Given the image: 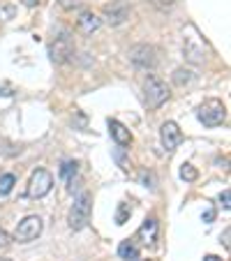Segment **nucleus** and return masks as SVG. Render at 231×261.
Instances as JSON below:
<instances>
[{
  "label": "nucleus",
  "mask_w": 231,
  "mask_h": 261,
  "mask_svg": "<svg viewBox=\"0 0 231 261\" xmlns=\"http://www.w3.org/2000/svg\"><path fill=\"white\" fill-rule=\"evenodd\" d=\"M192 79H194V74H192L190 69L178 67L176 72H173V84L176 86H187V84H192Z\"/></svg>",
  "instance_id": "nucleus-16"
},
{
  "label": "nucleus",
  "mask_w": 231,
  "mask_h": 261,
  "mask_svg": "<svg viewBox=\"0 0 231 261\" xmlns=\"http://www.w3.org/2000/svg\"><path fill=\"white\" fill-rule=\"evenodd\" d=\"M143 261H152V259H143Z\"/></svg>",
  "instance_id": "nucleus-31"
},
{
  "label": "nucleus",
  "mask_w": 231,
  "mask_h": 261,
  "mask_svg": "<svg viewBox=\"0 0 231 261\" xmlns=\"http://www.w3.org/2000/svg\"><path fill=\"white\" fill-rule=\"evenodd\" d=\"M137 241H141L143 245H155V241H158V220L155 217H146L143 220V224L139 227L137 231Z\"/></svg>",
  "instance_id": "nucleus-11"
},
{
  "label": "nucleus",
  "mask_w": 231,
  "mask_h": 261,
  "mask_svg": "<svg viewBox=\"0 0 231 261\" xmlns=\"http://www.w3.org/2000/svg\"><path fill=\"white\" fill-rule=\"evenodd\" d=\"M181 178H183L185 182H194V180L199 178V171H197L194 167H192L190 162H185V164L181 167Z\"/></svg>",
  "instance_id": "nucleus-18"
},
{
  "label": "nucleus",
  "mask_w": 231,
  "mask_h": 261,
  "mask_svg": "<svg viewBox=\"0 0 231 261\" xmlns=\"http://www.w3.org/2000/svg\"><path fill=\"white\" fill-rule=\"evenodd\" d=\"M42 227H44V222H42L40 215H28L19 222V227L14 231V238L19 243H30L42 233Z\"/></svg>",
  "instance_id": "nucleus-6"
},
{
  "label": "nucleus",
  "mask_w": 231,
  "mask_h": 261,
  "mask_svg": "<svg viewBox=\"0 0 231 261\" xmlns=\"http://www.w3.org/2000/svg\"><path fill=\"white\" fill-rule=\"evenodd\" d=\"M51 188H54V176H51L46 169H35L28 180V197L42 199L51 192Z\"/></svg>",
  "instance_id": "nucleus-4"
},
{
  "label": "nucleus",
  "mask_w": 231,
  "mask_h": 261,
  "mask_svg": "<svg viewBox=\"0 0 231 261\" xmlns=\"http://www.w3.org/2000/svg\"><path fill=\"white\" fill-rule=\"evenodd\" d=\"M160 139H162V146L167 148V150H176L183 141V132L176 123L167 120V123L162 125V129H160Z\"/></svg>",
  "instance_id": "nucleus-10"
},
{
  "label": "nucleus",
  "mask_w": 231,
  "mask_h": 261,
  "mask_svg": "<svg viewBox=\"0 0 231 261\" xmlns=\"http://www.w3.org/2000/svg\"><path fill=\"white\" fill-rule=\"evenodd\" d=\"M90 208H93V197L88 192H81L79 197L74 199L72 208H69V215H67V224L72 231H81V229L88 227Z\"/></svg>",
  "instance_id": "nucleus-1"
},
{
  "label": "nucleus",
  "mask_w": 231,
  "mask_h": 261,
  "mask_svg": "<svg viewBox=\"0 0 231 261\" xmlns=\"http://www.w3.org/2000/svg\"><path fill=\"white\" fill-rule=\"evenodd\" d=\"M220 201H222V208H224V211H229V208H231V192H229V190H224V192L220 194Z\"/></svg>",
  "instance_id": "nucleus-24"
},
{
  "label": "nucleus",
  "mask_w": 231,
  "mask_h": 261,
  "mask_svg": "<svg viewBox=\"0 0 231 261\" xmlns=\"http://www.w3.org/2000/svg\"><path fill=\"white\" fill-rule=\"evenodd\" d=\"M130 60L141 69H152L158 65V51L150 44H137L130 49Z\"/></svg>",
  "instance_id": "nucleus-8"
},
{
  "label": "nucleus",
  "mask_w": 231,
  "mask_h": 261,
  "mask_svg": "<svg viewBox=\"0 0 231 261\" xmlns=\"http://www.w3.org/2000/svg\"><path fill=\"white\" fill-rule=\"evenodd\" d=\"M183 54L190 60L192 65H201L206 60V44L203 40L194 33V28H190V33L185 35V42H183Z\"/></svg>",
  "instance_id": "nucleus-5"
},
{
  "label": "nucleus",
  "mask_w": 231,
  "mask_h": 261,
  "mask_svg": "<svg viewBox=\"0 0 231 261\" xmlns=\"http://www.w3.org/2000/svg\"><path fill=\"white\" fill-rule=\"evenodd\" d=\"M104 19L109 25H120L130 19V7L120 0H113L109 5H104Z\"/></svg>",
  "instance_id": "nucleus-9"
},
{
  "label": "nucleus",
  "mask_w": 231,
  "mask_h": 261,
  "mask_svg": "<svg viewBox=\"0 0 231 261\" xmlns=\"http://www.w3.org/2000/svg\"><path fill=\"white\" fill-rule=\"evenodd\" d=\"M76 173H79V164L76 162H63L60 164V178L63 180H74L76 178Z\"/></svg>",
  "instance_id": "nucleus-15"
},
{
  "label": "nucleus",
  "mask_w": 231,
  "mask_h": 261,
  "mask_svg": "<svg viewBox=\"0 0 231 261\" xmlns=\"http://www.w3.org/2000/svg\"><path fill=\"white\" fill-rule=\"evenodd\" d=\"M132 215V208L127 206V203H120L118 208V215H116V224H125V220Z\"/></svg>",
  "instance_id": "nucleus-20"
},
{
  "label": "nucleus",
  "mask_w": 231,
  "mask_h": 261,
  "mask_svg": "<svg viewBox=\"0 0 231 261\" xmlns=\"http://www.w3.org/2000/svg\"><path fill=\"white\" fill-rule=\"evenodd\" d=\"M49 56L56 65H63L67 63L69 58L74 56V44H72V37L67 33H60L54 42L49 44Z\"/></svg>",
  "instance_id": "nucleus-7"
},
{
  "label": "nucleus",
  "mask_w": 231,
  "mask_h": 261,
  "mask_svg": "<svg viewBox=\"0 0 231 261\" xmlns=\"http://www.w3.org/2000/svg\"><path fill=\"white\" fill-rule=\"evenodd\" d=\"M14 185H16L14 173H5V176H0V194H10Z\"/></svg>",
  "instance_id": "nucleus-17"
},
{
  "label": "nucleus",
  "mask_w": 231,
  "mask_h": 261,
  "mask_svg": "<svg viewBox=\"0 0 231 261\" xmlns=\"http://www.w3.org/2000/svg\"><path fill=\"white\" fill-rule=\"evenodd\" d=\"M229 238H231V229H224V233H222V245L226 247V250H229Z\"/></svg>",
  "instance_id": "nucleus-26"
},
{
  "label": "nucleus",
  "mask_w": 231,
  "mask_h": 261,
  "mask_svg": "<svg viewBox=\"0 0 231 261\" xmlns=\"http://www.w3.org/2000/svg\"><path fill=\"white\" fill-rule=\"evenodd\" d=\"M213 217H215V211H208L206 215H203V222H213Z\"/></svg>",
  "instance_id": "nucleus-27"
},
{
  "label": "nucleus",
  "mask_w": 231,
  "mask_h": 261,
  "mask_svg": "<svg viewBox=\"0 0 231 261\" xmlns=\"http://www.w3.org/2000/svg\"><path fill=\"white\" fill-rule=\"evenodd\" d=\"M86 0H58V5L63 7V10H76V7H81Z\"/></svg>",
  "instance_id": "nucleus-22"
},
{
  "label": "nucleus",
  "mask_w": 231,
  "mask_h": 261,
  "mask_svg": "<svg viewBox=\"0 0 231 261\" xmlns=\"http://www.w3.org/2000/svg\"><path fill=\"white\" fill-rule=\"evenodd\" d=\"M155 7H160V10H169V7H173L178 3V0H150Z\"/></svg>",
  "instance_id": "nucleus-23"
},
{
  "label": "nucleus",
  "mask_w": 231,
  "mask_h": 261,
  "mask_svg": "<svg viewBox=\"0 0 231 261\" xmlns=\"http://www.w3.org/2000/svg\"><path fill=\"white\" fill-rule=\"evenodd\" d=\"M16 88L10 84V81H0V97H14Z\"/></svg>",
  "instance_id": "nucleus-21"
},
{
  "label": "nucleus",
  "mask_w": 231,
  "mask_h": 261,
  "mask_svg": "<svg viewBox=\"0 0 231 261\" xmlns=\"http://www.w3.org/2000/svg\"><path fill=\"white\" fill-rule=\"evenodd\" d=\"M99 25H102V19H99L95 12H84V14L76 19V30H79L81 35H93Z\"/></svg>",
  "instance_id": "nucleus-12"
},
{
  "label": "nucleus",
  "mask_w": 231,
  "mask_h": 261,
  "mask_svg": "<svg viewBox=\"0 0 231 261\" xmlns=\"http://www.w3.org/2000/svg\"><path fill=\"white\" fill-rule=\"evenodd\" d=\"M109 134L113 137V141L118 143V146H130L132 143V132H130L127 127H125L123 123H118V120H111L109 118Z\"/></svg>",
  "instance_id": "nucleus-13"
},
{
  "label": "nucleus",
  "mask_w": 231,
  "mask_h": 261,
  "mask_svg": "<svg viewBox=\"0 0 231 261\" xmlns=\"http://www.w3.org/2000/svg\"><path fill=\"white\" fill-rule=\"evenodd\" d=\"M21 3H23V5H28V7H35L40 0H21Z\"/></svg>",
  "instance_id": "nucleus-28"
},
{
  "label": "nucleus",
  "mask_w": 231,
  "mask_h": 261,
  "mask_svg": "<svg viewBox=\"0 0 231 261\" xmlns=\"http://www.w3.org/2000/svg\"><path fill=\"white\" fill-rule=\"evenodd\" d=\"M143 93H146L148 109H160L169 99V86L162 79H158L155 74H148L143 81Z\"/></svg>",
  "instance_id": "nucleus-2"
},
{
  "label": "nucleus",
  "mask_w": 231,
  "mask_h": 261,
  "mask_svg": "<svg viewBox=\"0 0 231 261\" xmlns=\"http://www.w3.org/2000/svg\"><path fill=\"white\" fill-rule=\"evenodd\" d=\"M118 254L123 261H139L141 259V254H139V247L134 241H123L118 247Z\"/></svg>",
  "instance_id": "nucleus-14"
},
{
  "label": "nucleus",
  "mask_w": 231,
  "mask_h": 261,
  "mask_svg": "<svg viewBox=\"0 0 231 261\" xmlns=\"http://www.w3.org/2000/svg\"><path fill=\"white\" fill-rule=\"evenodd\" d=\"M197 118L201 120L206 127H217L226 120V107L220 99H206L201 107L197 109Z\"/></svg>",
  "instance_id": "nucleus-3"
},
{
  "label": "nucleus",
  "mask_w": 231,
  "mask_h": 261,
  "mask_svg": "<svg viewBox=\"0 0 231 261\" xmlns=\"http://www.w3.org/2000/svg\"><path fill=\"white\" fill-rule=\"evenodd\" d=\"M0 261H12V259H7V256H0Z\"/></svg>",
  "instance_id": "nucleus-30"
},
{
  "label": "nucleus",
  "mask_w": 231,
  "mask_h": 261,
  "mask_svg": "<svg viewBox=\"0 0 231 261\" xmlns=\"http://www.w3.org/2000/svg\"><path fill=\"white\" fill-rule=\"evenodd\" d=\"M203 261H222L220 256H215V254H208V256H203Z\"/></svg>",
  "instance_id": "nucleus-29"
},
{
  "label": "nucleus",
  "mask_w": 231,
  "mask_h": 261,
  "mask_svg": "<svg viewBox=\"0 0 231 261\" xmlns=\"http://www.w3.org/2000/svg\"><path fill=\"white\" fill-rule=\"evenodd\" d=\"M12 243V236L5 231V229H0V247H7Z\"/></svg>",
  "instance_id": "nucleus-25"
},
{
  "label": "nucleus",
  "mask_w": 231,
  "mask_h": 261,
  "mask_svg": "<svg viewBox=\"0 0 231 261\" xmlns=\"http://www.w3.org/2000/svg\"><path fill=\"white\" fill-rule=\"evenodd\" d=\"M16 14L14 5H7V3H0V21H12Z\"/></svg>",
  "instance_id": "nucleus-19"
}]
</instances>
